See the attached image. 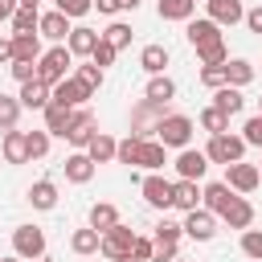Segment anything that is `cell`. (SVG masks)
Segmentation results:
<instances>
[{
	"label": "cell",
	"instance_id": "cell-1",
	"mask_svg": "<svg viewBox=\"0 0 262 262\" xmlns=\"http://www.w3.org/2000/svg\"><path fill=\"white\" fill-rule=\"evenodd\" d=\"M192 135H196V123H192L188 115H180V111H168V115L160 119V127H156V139H160L164 147H176V151L192 147Z\"/></svg>",
	"mask_w": 262,
	"mask_h": 262
},
{
	"label": "cell",
	"instance_id": "cell-2",
	"mask_svg": "<svg viewBox=\"0 0 262 262\" xmlns=\"http://www.w3.org/2000/svg\"><path fill=\"white\" fill-rule=\"evenodd\" d=\"M70 66H74V53H70L66 45H49V49L41 53V61H37V82H45V86L53 90L57 82L70 78Z\"/></svg>",
	"mask_w": 262,
	"mask_h": 262
},
{
	"label": "cell",
	"instance_id": "cell-3",
	"mask_svg": "<svg viewBox=\"0 0 262 262\" xmlns=\"http://www.w3.org/2000/svg\"><path fill=\"white\" fill-rule=\"evenodd\" d=\"M205 156H209V164H221V168H229V164L246 160V139H242V135H233V131H225V135H209V143H205Z\"/></svg>",
	"mask_w": 262,
	"mask_h": 262
},
{
	"label": "cell",
	"instance_id": "cell-4",
	"mask_svg": "<svg viewBox=\"0 0 262 262\" xmlns=\"http://www.w3.org/2000/svg\"><path fill=\"white\" fill-rule=\"evenodd\" d=\"M168 115V106L164 102H151V98H139L135 106H131V135H139V139H156V127H160V119Z\"/></svg>",
	"mask_w": 262,
	"mask_h": 262
},
{
	"label": "cell",
	"instance_id": "cell-5",
	"mask_svg": "<svg viewBox=\"0 0 262 262\" xmlns=\"http://www.w3.org/2000/svg\"><path fill=\"white\" fill-rule=\"evenodd\" d=\"M12 254L25 258V262L45 258V229L41 225H16L12 229Z\"/></svg>",
	"mask_w": 262,
	"mask_h": 262
},
{
	"label": "cell",
	"instance_id": "cell-6",
	"mask_svg": "<svg viewBox=\"0 0 262 262\" xmlns=\"http://www.w3.org/2000/svg\"><path fill=\"white\" fill-rule=\"evenodd\" d=\"M139 192H143V201H147L151 209H160V213L172 209V180H168L164 172H147V176L139 180Z\"/></svg>",
	"mask_w": 262,
	"mask_h": 262
},
{
	"label": "cell",
	"instance_id": "cell-7",
	"mask_svg": "<svg viewBox=\"0 0 262 262\" xmlns=\"http://www.w3.org/2000/svg\"><path fill=\"white\" fill-rule=\"evenodd\" d=\"M98 135V119H94V111H74V123H70V131H66V143L74 147V151H86L90 147V139Z\"/></svg>",
	"mask_w": 262,
	"mask_h": 262
},
{
	"label": "cell",
	"instance_id": "cell-8",
	"mask_svg": "<svg viewBox=\"0 0 262 262\" xmlns=\"http://www.w3.org/2000/svg\"><path fill=\"white\" fill-rule=\"evenodd\" d=\"M180 225H184V237H192V242H213L221 221H217V213H209V209L201 205V209L184 213V221H180Z\"/></svg>",
	"mask_w": 262,
	"mask_h": 262
},
{
	"label": "cell",
	"instance_id": "cell-9",
	"mask_svg": "<svg viewBox=\"0 0 262 262\" xmlns=\"http://www.w3.org/2000/svg\"><path fill=\"white\" fill-rule=\"evenodd\" d=\"M135 237H139V233H135L131 225H123V221H119V225H115L111 233H102V246H98V254H102L106 262H119L123 254H131Z\"/></svg>",
	"mask_w": 262,
	"mask_h": 262
},
{
	"label": "cell",
	"instance_id": "cell-10",
	"mask_svg": "<svg viewBox=\"0 0 262 262\" xmlns=\"http://www.w3.org/2000/svg\"><path fill=\"white\" fill-rule=\"evenodd\" d=\"M225 184H229L237 196H246V192H254V188L262 184V172H258V164L237 160V164H229V168H225Z\"/></svg>",
	"mask_w": 262,
	"mask_h": 262
},
{
	"label": "cell",
	"instance_id": "cell-11",
	"mask_svg": "<svg viewBox=\"0 0 262 262\" xmlns=\"http://www.w3.org/2000/svg\"><path fill=\"white\" fill-rule=\"evenodd\" d=\"M176 180H205V172H209V156L205 151H196V147H184V151H176Z\"/></svg>",
	"mask_w": 262,
	"mask_h": 262
},
{
	"label": "cell",
	"instance_id": "cell-12",
	"mask_svg": "<svg viewBox=\"0 0 262 262\" xmlns=\"http://www.w3.org/2000/svg\"><path fill=\"white\" fill-rule=\"evenodd\" d=\"M184 37H188V45H192V49H205V45L225 41V37H221V25H217V20H209V16L188 20V25H184Z\"/></svg>",
	"mask_w": 262,
	"mask_h": 262
},
{
	"label": "cell",
	"instance_id": "cell-13",
	"mask_svg": "<svg viewBox=\"0 0 262 262\" xmlns=\"http://www.w3.org/2000/svg\"><path fill=\"white\" fill-rule=\"evenodd\" d=\"M205 16L217 20L221 29H229V25H242L246 20V4L242 0H205Z\"/></svg>",
	"mask_w": 262,
	"mask_h": 262
},
{
	"label": "cell",
	"instance_id": "cell-14",
	"mask_svg": "<svg viewBox=\"0 0 262 262\" xmlns=\"http://www.w3.org/2000/svg\"><path fill=\"white\" fill-rule=\"evenodd\" d=\"M37 33H41L45 41H53V45H66V41H70V33H74V25H70V16H61L57 8H49V12H41Z\"/></svg>",
	"mask_w": 262,
	"mask_h": 262
},
{
	"label": "cell",
	"instance_id": "cell-15",
	"mask_svg": "<svg viewBox=\"0 0 262 262\" xmlns=\"http://www.w3.org/2000/svg\"><path fill=\"white\" fill-rule=\"evenodd\" d=\"M201 196H205L201 180H172V209L192 213V209H201Z\"/></svg>",
	"mask_w": 262,
	"mask_h": 262
},
{
	"label": "cell",
	"instance_id": "cell-16",
	"mask_svg": "<svg viewBox=\"0 0 262 262\" xmlns=\"http://www.w3.org/2000/svg\"><path fill=\"white\" fill-rule=\"evenodd\" d=\"M86 98H94V94H90V90H86V86H82V82H78L74 74H70L66 82H57V86H53V102H57V106L82 111V102H86Z\"/></svg>",
	"mask_w": 262,
	"mask_h": 262
},
{
	"label": "cell",
	"instance_id": "cell-17",
	"mask_svg": "<svg viewBox=\"0 0 262 262\" xmlns=\"http://www.w3.org/2000/svg\"><path fill=\"white\" fill-rule=\"evenodd\" d=\"M0 160L4 164H29V131H4Z\"/></svg>",
	"mask_w": 262,
	"mask_h": 262
},
{
	"label": "cell",
	"instance_id": "cell-18",
	"mask_svg": "<svg viewBox=\"0 0 262 262\" xmlns=\"http://www.w3.org/2000/svg\"><path fill=\"white\" fill-rule=\"evenodd\" d=\"M61 168H66V180H70V184H90L94 172H98V164H94L86 151H70Z\"/></svg>",
	"mask_w": 262,
	"mask_h": 262
},
{
	"label": "cell",
	"instance_id": "cell-19",
	"mask_svg": "<svg viewBox=\"0 0 262 262\" xmlns=\"http://www.w3.org/2000/svg\"><path fill=\"white\" fill-rule=\"evenodd\" d=\"M98 41H102V33H98V29H90V25H74V33H70L66 49H70L74 57H90Z\"/></svg>",
	"mask_w": 262,
	"mask_h": 262
},
{
	"label": "cell",
	"instance_id": "cell-20",
	"mask_svg": "<svg viewBox=\"0 0 262 262\" xmlns=\"http://www.w3.org/2000/svg\"><path fill=\"white\" fill-rule=\"evenodd\" d=\"M237 192L225 184V180H213V184H205V196H201V205L209 209V213H217V221H221V213L229 209V201H233Z\"/></svg>",
	"mask_w": 262,
	"mask_h": 262
},
{
	"label": "cell",
	"instance_id": "cell-21",
	"mask_svg": "<svg viewBox=\"0 0 262 262\" xmlns=\"http://www.w3.org/2000/svg\"><path fill=\"white\" fill-rule=\"evenodd\" d=\"M168 61H172V53H168V45H160V41H151V45L139 49V66H143L151 78H160V74L168 70Z\"/></svg>",
	"mask_w": 262,
	"mask_h": 262
},
{
	"label": "cell",
	"instance_id": "cell-22",
	"mask_svg": "<svg viewBox=\"0 0 262 262\" xmlns=\"http://www.w3.org/2000/svg\"><path fill=\"white\" fill-rule=\"evenodd\" d=\"M41 33H16L12 37V61H41Z\"/></svg>",
	"mask_w": 262,
	"mask_h": 262
},
{
	"label": "cell",
	"instance_id": "cell-23",
	"mask_svg": "<svg viewBox=\"0 0 262 262\" xmlns=\"http://www.w3.org/2000/svg\"><path fill=\"white\" fill-rule=\"evenodd\" d=\"M16 98H20V106H25V111H45V106L53 102V90H49L45 82H25Z\"/></svg>",
	"mask_w": 262,
	"mask_h": 262
},
{
	"label": "cell",
	"instance_id": "cell-24",
	"mask_svg": "<svg viewBox=\"0 0 262 262\" xmlns=\"http://www.w3.org/2000/svg\"><path fill=\"white\" fill-rule=\"evenodd\" d=\"M221 221H225L229 229H250V225H254V205H250L246 196H233L229 209L221 213Z\"/></svg>",
	"mask_w": 262,
	"mask_h": 262
},
{
	"label": "cell",
	"instance_id": "cell-25",
	"mask_svg": "<svg viewBox=\"0 0 262 262\" xmlns=\"http://www.w3.org/2000/svg\"><path fill=\"white\" fill-rule=\"evenodd\" d=\"M119 221H123V217H119V209H115L111 201H98V205H90V217H86V225H90V229H98V233H111Z\"/></svg>",
	"mask_w": 262,
	"mask_h": 262
},
{
	"label": "cell",
	"instance_id": "cell-26",
	"mask_svg": "<svg viewBox=\"0 0 262 262\" xmlns=\"http://www.w3.org/2000/svg\"><path fill=\"white\" fill-rule=\"evenodd\" d=\"M29 205L41 209V213L57 209V184H53V180H33V184H29Z\"/></svg>",
	"mask_w": 262,
	"mask_h": 262
},
{
	"label": "cell",
	"instance_id": "cell-27",
	"mask_svg": "<svg viewBox=\"0 0 262 262\" xmlns=\"http://www.w3.org/2000/svg\"><path fill=\"white\" fill-rule=\"evenodd\" d=\"M192 12H196V0H156V16L160 20H192Z\"/></svg>",
	"mask_w": 262,
	"mask_h": 262
},
{
	"label": "cell",
	"instance_id": "cell-28",
	"mask_svg": "<svg viewBox=\"0 0 262 262\" xmlns=\"http://www.w3.org/2000/svg\"><path fill=\"white\" fill-rule=\"evenodd\" d=\"M213 106H217V111H225V115L233 119V115H242V111H246V94H242L237 86H221V90H213Z\"/></svg>",
	"mask_w": 262,
	"mask_h": 262
},
{
	"label": "cell",
	"instance_id": "cell-29",
	"mask_svg": "<svg viewBox=\"0 0 262 262\" xmlns=\"http://www.w3.org/2000/svg\"><path fill=\"white\" fill-rule=\"evenodd\" d=\"M41 115H45V131L66 139V131H70V123H74V111H70V106H57V102H49Z\"/></svg>",
	"mask_w": 262,
	"mask_h": 262
},
{
	"label": "cell",
	"instance_id": "cell-30",
	"mask_svg": "<svg viewBox=\"0 0 262 262\" xmlns=\"http://www.w3.org/2000/svg\"><path fill=\"white\" fill-rule=\"evenodd\" d=\"M115 151H119V139L106 135V131H98V135L90 139V147H86V156H90L94 164H115Z\"/></svg>",
	"mask_w": 262,
	"mask_h": 262
},
{
	"label": "cell",
	"instance_id": "cell-31",
	"mask_svg": "<svg viewBox=\"0 0 262 262\" xmlns=\"http://www.w3.org/2000/svg\"><path fill=\"white\" fill-rule=\"evenodd\" d=\"M164 164H168V147H164L160 139H143V147H139V168L164 172Z\"/></svg>",
	"mask_w": 262,
	"mask_h": 262
},
{
	"label": "cell",
	"instance_id": "cell-32",
	"mask_svg": "<svg viewBox=\"0 0 262 262\" xmlns=\"http://www.w3.org/2000/svg\"><path fill=\"white\" fill-rule=\"evenodd\" d=\"M98 246H102V233H98V229H90V225L70 233V250H74L78 258H90V254H98Z\"/></svg>",
	"mask_w": 262,
	"mask_h": 262
},
{
	"label": "cell",
	"instance_id": "cell-33",
	"mask_svg": "<svg viewBox=\"0 0 262 262\" xmlns=\"http://www.w3.org/2000/svg\"><path fill=\"white\" fill-rule=\"evenodd\" d=\"M254 82V61H246V57H229L225 61V86H250Z\"/></svg>",
	"mask_w": 262,
	"mask_h": 262
},
{
	"label": "cell",
	"instance_id": "cell-34",
	"mask_svg": "<svg viewBox=\"0 0 262 262\" xmlns=\"http://www.w3.org/2000/svg\"><path fill=\"white\" fill-rule=\"evenodd\" d=\"M143 98H151V102H172L176 98V82L168 78V74H160V78H147V90H143Z\"/></svg>",
	"mask_w": 262,
	"mask_h": 262
},
{
	"label": "cell",
	"instance_id": "cell-35",
	"mask_svg": "<svg viewBox=\"0 0 262 262\" xmlns=\"http://www.w3.org/2000/svg\"><path fill=\"white\" fill-rule=\"evenodd\" d=\"M196 127H201V131H209V135H225V131H229V115H225V111H217V106L209 102V106L201 111Z\"/></svg>",
	"mask_w": 262,
	"mask_h": 262
},
{
	"label": "cell",
	"instance_id": "cell-36",
	"mask_svg": "<svg viewBox=\"0 0 262 262\" xmlns=\"http://www.w3.org/2000/svg\"><path fill=\"white\" fill-rule=\"evenodd\" d=\"M74 78H78L90 94H98V90H102V82H106V70H98L94 61H82V66H74Z\"/></svg>",
	"mask_w": 262,
	"mask_h": 262
},
{
	"label": "cell",
	"instance_id": "cell-37",
	"mask_svg": "<svg viewBox=\"0 0 262 262\" xmlns=\"http://www.w3.org/2000/svg\"><path fill=\"white\" fill-rule=\"evenodd\" d=\"M20 98L16 94H4L0 90V131H16V119H20Z\"/></svg>",
	"mask_w": 262,
	"mask_h": 262
},
{
	"label": "cell",
	"instance_id": "cell-38",
	"mask_svg": "<svg viewBox=\"0 0 262 262\" xmlns=\"http://www.w3.org/2000/svg\"><path fill=\"white\" fill-rule=\"evenodd\" d=\"M37 25H41V8H16L12 20H8L12 37H16V33H37Z\"/></svg>",
	"mask_w": 262,
	"mask_h": 262
},
{
	"label": "cell",
	"instance_id": "cell-39",
	"mask_svg": "<svg viewBox=\"0 0 262 262\" xmlns=\"http://www.w3.org/2000/svg\"><path fill=\"white\" fill-rule=\"evenodd\" d=\"M139 147H143V139H139V135H127V139H119V151H115V164H127V168H139Z\"/></svg>",
	"mask_w": 262,
	"mask_h": 262
},
{
	"label": "cell",
	"instance_id": "cell-40",
	"mask_svg": "<svg viewBox=\"0 0 262 262\" xmlns=\"http://www.w3.org/2000/svg\"><path fill=\"white\" fill-rule=\"evenodd\" d=\"M102 41L115 45V49H127V45H131V25H127V20H111V25L102 29Z\"/></svg>",
	"mask_w": 262,
	"mask_h": 262
},
{
	"label": "cell",
	"instance_id": "cell-41",
	"mask_svg": "<svg viewBox=\"0 0 262 262\" xmlns=\"http://www.w3.org/2000/svg\"><path fill=\"white\" fill-rule=\"evenodd\" d=\"M151 237H156V246H180V237H184V225L164 217V221L156 225V233H151Z\"/></svg>",
	"mask_w": 262,
	"mask_h": 262
},
{
	"label": "cell",
	"instance_id": "cell-42",
	"mask_svg": "<svg viewBox=\"0 0 262 262\" xmlns=\"http://www.w3.org/2000/svg\"><path fill=\"white\" fill-rule=\"evenodd\" d=\"M53 8L70 20H82L86 12H94V0H53Z\"/></svg>",
	"mask_w": 262,
	"mask_h": 262
},
{
	"label": "cell",
	"instance_id": "cell-43",
	"mask_svg": "<svg viewBox=\"0 0 262 262\" xmlns=\"http://www.w3.org/2000/svg\"><path fill=\"white\" fill-rule=\"evenodd\" d=\"M49 143H53V135L41 127V131H29V160H45L49 156Z\"/></svg>",
	"mask_w": 262,
	"mask_h": 262
},
{
	"label": "cell",
	"instance_id": "cell-44",
	"mask_svg": "<svg viewBox=\"0 0 262 262\" xmlns=\"http://www.w3.org/2000/svg\"><path fill=\"white\" fill-rule=\"evenodd\" d=\"M242 254L250 262H262V229H242Z\"/></svg>",
	"mask_w": 262,
	"mask_h": 262
},
{
	"label": "cell",
	"instance_id": "cell-45",
	"mask_svg": "<svg viewBox=\"0 0 262 262\" xmlns=\"http://www.w3.org/2000/svg\"><path fill=\"white\" fill-rule=\"evenodd\" d=\"M196 57H201V66H225L229 61V49H225V41H217V45L196 49Z\"/></svg>",
	"mask_w": 262,
	"mask_h": 262
},
{
	"label": "cell",
	"instance_id": "cell-46",
	"mask_svg": "<svg viewBox=\"0 0 262 262\" xmlns=\"http://www.w3.org/2000/svg\"><path fill=\"white\" fill-rule=\"evenodd\" d=\"M242 139H246V147H262V115H250L242 123Z\"/></svg>",
	"mask_w": 262,
	"mask_h": 262
},
{
	"label": "cell",
	"instance_id": "cell-47",
	"mask_svg": "<svg viewBox=\"0 0 262 262\" xmlns=\"http://www.w3.org/2000/svg\"><path fill=\"white\" fill-rule=\"evenodd\" d=\"M115 57H119V49H115V45H106V41H98V45H94V53H90L86 61H94L98 70H106V66H115Z\"/></svg>",
	"mask_w": 262,
	"mask_h": 262
},
{
	"label": "cell",
	"instance_id": "cell-48",
	"mask_svg": "<svg viewBox=\"0 0 262 262\" xmlns=\"http://www.w3.org/2000/svg\"><path fill=\"white\" fill-rule=\"evenodd\" d=\"M201 86L221 90V86H225V66H201Z\"/></svg>",
	"mask_w": 262,
	"mask_h": 262
},
{
	"label": "cell",
	"instance_id": "cell-49",
	"mask_svg": "<svg viewBox=\"0 0 262 262\" xmlns=\"http://www.w3.org/2000/svg\"><path fill=\"white\" fill-rule=\"evenodd\" d=\"M8 74H12L20 86H25V82H37V61H12Z\"/></svg>",
	"mask_w": 262,
	"mask_h": 262
},
{
	"label": "cell",
	"instance_id": "cell-50",
	"mask_svg": "<svg viewBox=\"0 0 262 262\" xmlns=\"http://www.w3.org/2000/svg\"><path fill=\"white\" fill-rule=\"evenodd\" d=\"M131 254H135V258H139V262H151V254H156V242H151V237H143V233H139V237H135V246H131Z\"/></svg>",
	"mask_w": 262,
	"mask_h": 262
},
{
	"label": "cell",
	"instance_id": "cell-51",
	"mask_svg": "<svg viewBox=\"0 0 262 262\" xmlns=\"http://www.w3.org/2000/svg\"><path fill=\"white\" fill-rule=\"evenodd\" d=\"M250 33H258L262 37V4H254V8H246V20H242Z\"/></svg>",
	"mask_w": 262,
	"mask_h": 262
},
{
	"label": "cell",
	"instance_id": "cell-52",
	"mask_svg": "<svg viewBox=\"0 0 262 262\" xmlns=\"http://www.w3.org/2000/svg\"><path fill=\"white\" fill-rule=\"evenodd\" d=\"M0 66H12V33L0 37Z\"/></svg>",
	"mask_w": 262,
	"mask_h": 262
},
{
	"label": "cell",
	"instance_id": "cell-53",
	"mask_svg": "<svg viewBox=\"0 0 262 262\" xmlns=\"http://www.w3.org/2000/svg\"><path fill=\"white\" fill-rule=\"evenodd\" d=\"M94 8H98L102 16H115V12H123V8H119V0H94Z\"/></svg>",
	"mask_w": 262,
	"mask_h": 262
},
{
	"label": "cell",
	"instance_id": "cell-54",
	"mask_svg": "<svg viewBox=\"0 0 262 262\" xmlns=\"http://www.w3.org/2000/svg\"><path fill=\"white\" fill-rule=\"evenodd\" d=\"M16 8H20V4H16V0H0V25H8V20H12V12H16Z\"/></svg>",
	"mask_w": 262,
	"mask_h": 262
},
{
	"label": "cell",
	"instance_id": "cell-55",
	"mask_svg": "<svg viewBox=\"0 0 262 262\" xmlns=\"http://www.w3.org/2000/svg\"><path fill=\"white\" fill-rule=\"evenodd\" d=\"M139 4H143V0H119V8H127V12H135Z\"/></svg>",
	"mask_w": 262,
	"mask_h": 262
},
{
	"label": "cell",
	"instance_id": "cell-56",
	"mask_svg": "<svg viewBox=\"0 0 262 262\" xmlns=\"http://www.w3.org/2000/svg\"><path fill=\"white\" fill-rule=\"evenodd\" d=\"M20 8H41V0H16Z\"/></svg>",
	"mask_w": 262,
	"mask_h": 262
},
{
	"label": "cell",
	"instance_id": "cell-57",
	"mask_svg": "<svg viewBox=\"0 0 262 262\" xmlns=\"http://www.w3.org/2000/svg\"><path fill=\"white\" fill-rule=\"evenodd\" d=\"M119 262H139V258H135V254H123V258H119Z\"/></svg>",
	"mask_w": 262,
	"mask_h": 262
},
{
	"label": "cell",
	"instance_id": "cell-58",
	"mask_svg": "<svg viewBox=\"0 0 262 262\" xmlns=\"http://www.w3.org/2000/svg\"><path fill=\"white\" fill-rule=\"evenodd\" d=\"M0 262H25V258H16V254H8V258H0Z\"/></svg>",
	"mask_w": 262,
	"mask_h": 262
},
{
	"label": "cell",
	"instance_id": "cell-59",
	"mask_svg": "<svg viewBox=\"0 0 262 262\" xmlns=\"http://www.w3.org/2000/svg\"><path fill=\"white\" fill-rule=\"evenodd\" d=\"M258 115H262V98H258Z\"/></svg>",
	"mask_w": 262,
	"mask_h": 262
},
{
	"label": "cell",
	"instance_id": "cell-60",
	"mask_svg": "<svg viewBox=\"0 0 262 262\" xmlns=\"http://www.w3.org/2000/svg\"><path fill=\"white\" fill-rule=\"evenodd\" d=\"M37 262H49V258H37Z\"/></svg>",
	"mask_w": 262,
	"mask_h": 262
},
{
	"label": "cell",
	"instance_id": "cell-61",
	"mask_svg": "<svg viewBox=\"0 0 262 262\" xmlns=\"http://www.w3.org/2000/svg\"><path fill=\"white\" fill-rule=\"evenodd\" d=\"M176 262H184V258H176Z\"/></svg>",
	"mask_w": 262,
	"mask_h": 262
},
{
	"label": "cell",
	"instance_id": "cell-62",
	"mask_svg": "<svg viewBox=\"0 0 262 262\" xmlns=\"http://www.w3.org/2000/svg\"><path fill=\"white\" fill-rule=\"evenodd\" d=\"M258 172H262V164H258Z\"/></svg>",
	"mask_w": 262,
	"mask_h": 262
}]
</instances>
